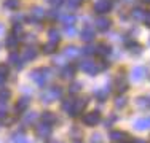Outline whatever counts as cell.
<instances>
[{
	"mask_svg": "<svg viewBox=\"0 0 150 143\" xmlns=\"http://www.w3.org/2000/svg\"><path fill=\"white\" fill-rule=\"evenodd\" d=\"M80 69L83 70L85 73L94 76L98 72L107 69V64H104V62H93V60H83V62H80Z\"/></svg>",
	"mask_w": 150,
	"mask_h": 143,
	"instance_id": "cell-1",
	"label": "cell"
},
{
	"mask_svg": "<svg viewBox=\"0 0 150 143\" xmlns=\"http://www.w3.org/2000/svg\"><path fill=\"white\" fill-rule=\"evenodd\" d=\"M51 76L53 75H51V70L50 69H37V70H34L30 73V78L40 86H45L46 81L51 80Z\"/></svg>",
	"mask_w": 150,
	"mask_h": 143,
	"instance_id": "cell-2",
	"label": "cell"
},
{
	"mask_svg": "<svg viewBox=\"0 0 150 143\" xmlns=\"http://www.w3.org/2000/svg\"><path fill=\"white\" fill-rule=\"evenodd\" d=\"M61 95H62V89L59 86H54V88H50L45 92H42V100L43 102H53V100H58Z\"/></svg>",
	"mask_w": 150,
	"mask_h": 143,
	"instance_id": "cell-3",
	"label": "cell"
},
{
	"mask_svg": "<svg viewBox=\"0 0 150 143\" xmlns=\"http://www.w3.org/2000/svg\"><path fill=\"white\" fill-rule=\"evenodd\" d=\"M81 121H83V124L85 126H90V127H93V126H96V124L101 121V113L99 111H91V113H86L83 118H81Z\"/></svg>",
	"mask_w": 150,
	"mask_h": 143,
	"instance_id": "cell-4",
	"label": "cell"
},
{
	"mask_svg": "<svg viewBox=\"0 0 150 143\" xmlns=\"http://www.w3.org/2000/svg\"><path fill=\"white\" fill-rule=\"evenodd\" d=\"M110 8H112V2H110V0H98V2L94 3V11L99 13V14L109 13Z\"/></svg>",
	"mask_w": 150,
	"mask_h": 143,
	"instance_id": "cell-5",
	"label": "cell"
},
{
	"mask_svg": "<svg viewBox=\"0 0 150 143\" xmlns=\"http://www.w3.org/2000/svg\"><path fill=\"white\" fill-rule=\"evenodd\" d=\"M88 105V100L86 99H78V100H74V108L70 111V116H77V114L83 113L85 107Z\"/></svg>",
	"mask_w": 150,
	"mask_h": 143,
	"instance_id": "cell-6",
	"label": "cell"
},
{
	"mask_svg": "<svg viewBox=\"0 0 150 143\" xmlns=\"http://www.w3.org/2000/svg\"><path fill=\"white\" fill-rule=\"evenodd\" d=\"M145 75H147V70H145L144 67H134V69L131 70V80L137 83V81L144 80Z\"/></svg>",
	"mask_w": 150,
	"mask_h": 143,
	"instance_id": "cell-7",
	"label": "cell"
},
{
	"mask_svg": "<svg viewBox=\"0 0 150 143\" xmlns=\"http://www.w3.org/2000/svg\"><path fill=\"white\" fill-rule=\"evenodd\" d=\"M37 135L40 138H48L50 135H51V126L50 124H46V123H43V124H40V126H37Z\"/></svg>",
	"mask_w": 150,
	"mask_h": 143,
	"instance_id": "cell-8",
	"label": "cell"
},
{
	"mask_svg": "<svg viewBox=\"0 0 150 143\" xmlns=\"http://www.w3.org/2000/svg\"><path fill=\"white\" fill-rule=\"evenodd\" d=\"M110 51H112V49H110V46L107 45V43H99V45L94 46V54H98V56H101V57L109 56Z\"/></svg>",
	"mask_w": 150,
	"mask_h": 143,
	"instance_id": "cell-9",
	"label": "cell"
},
{
	"mask_svg": "<svg viewBox=\"0 0 150 143\" xmlns=\"http://www.w3.org/2000/svg\"><path fill=\"white\" fill-rule=\"evenodd\" d=\"M30 16H32V21H42V19H45L46 11L42 6H34L30 10Z\"/></svg>",
	"mask_w": 150,
	"mask_h": 143,
	"instance_id": "cell-10",
	"label": "cell"
},
{
	"mask_svg": "<svg viewBox=\"0 0 150 143\" xmlns=\"http://www.w3.org/2000/svg\"><path fill=\"white\" fill-rule=\"evenodd\" d=\"M94 24H96V29H99V30H102V32L109 30V29H110V26H112V22H110V19H107V18H104V16L98 18Z\"/></svg>",
	"mask_w": 150,
	"mask_h": 143,
	"instance_id": "cell-11",
	"label": "cell"
},
{
	"mask_svg": "<svg viewBox=\"0 0 150 143\" xmlns=\"http://www.w3.org/2000/svg\"><path fill=\"white\" fill-rule=\"evenodd\" d=\"M94 35H96V32H94V29H93L91 26H86L81 30V40L83 41H88L90 43L93 38H94Z\"/></svg>",
	"mask_w": 150,
	"mask_h": 143,
	"instance_id": "cell-12",
	"label": "cell"
},
{
	"mask_svg": "<svg viewBox=\"0 0 150 143\" xmlns=\"http://www.w3.org/2000/svg\"><path fill=\"white\" fill-rule=\"evenodd\" d=\"M134 129H137V130H149L150 129V119H147V118L136 119L134 121Z\"/></svg>",
	"mask_w": 150,
	"mask_h": 143,
	"instance_id": "cell-13",
	"label": "cell"
},
{
	"mask_svg": "<svg viewBox=\"0 0 150 143\" xmlns=\"http://www.w3.org/2000/svg\"><path fill=\"white\" fill-rule=\"evenodd\" d=\"M115 88L118 92H125L128 89V83H126V78L123 76V75H118L115 80Z\"/></svg>",
	"mask_w": 150,
	"mask_h": 143,
	"instance_id": "cell-14",
	"label": "cell"
},
{
	"mask_svg": "<svg viewBox=\"0 0 150 143\" xmlns=\"http://www.w3.org/2000/svg\"><path fill=\"white\" fill-rule=\"evenodd\" d=\"M29 105H30V99L29 97H23V99H19V102L16 103L15 110H16V111H24Z\"/></svg>",
	"mask_w": 150,
	"mask_h": 143,
	"instance_id": "cell-15",
	"label": "cell"
},
{
	"mask_svg": "<svg viewBox=\"0 0 150 143\" xmlns=\"http://www.w3.org/2000/svg\"><path fill=\"white\" fill-rule=\"evenodd\" d=\"M78 53H80V51H78L77 46H67L66 51H64V56L69 57V59H74V57L78 56Z\"/></svg>",
	"mask_w": 150,
	"mask_h": 143,
	"instance_id": "cell-16",
	"label": "cell"
},
{
	"mask_svg": "<svg viewBox=\"0 0 150 143\" xmlns=\"http://www.w3.org/2000/svg\"><path fill=\"white\" fill-rule=\"evenodd\" d=\"M125 137H126V134H125V132H121V130H112L109 134V138H110V140H113V142L125 140Z\"/></svg>",
	"mask_w": 150,
	"mask_h": 143,
	"instance_id": "cell-17",
	"label": "cell"
},
{
	"mask_svg": "<svg viewBox=\"0 0 150 143\" xmlns=\"http://www.w3.org/2000/svg\"><path fill=\"white\" fill-rule=\"evenodd\" d=\"M136 105L139 107V108L145 110V108H150V97H139L136 100Z\"/></svg>",
	"mask_w": 150,
	"mask_h": 143,
	"instance_id": "cell-18",
	"label": "cell"
},
{
	"mask_svg": "<svg viewBox=\"0 0 150 143\" xmlns=\"http://www.w3.org/2000/svg\"><path fill=\"white\" fill-rule=\"evenodd\" d=\"M37 57V51H35V48H27L24 49V54H23V59L24 60H32Z\"/></svg>",
	"mask_w": 150,
	"mask_h": 143,
	"instance_id": "cell-19",
	"label": "cell"
},
{
	"mask_svg": "<svg viewBox=\"0 0 150 143\" xmlns=\"http://www.w3.org/2000/svg\"><path fill=\"white\" fill-rule=\"evenodd\" d=\"M18 43H19V40H18V37H16V35H10V37L6 38L5 45H6V48H10V49H15L16 46H18Z\"/></svg>",
	"mask_w": 150,
	"mask_h": 143,
	"instance_id": "cell-20",
	"label": "cell"
},
{
	"mask_svg": "<svg viewBox=\"0 0 150 143\" xmlns=\"http://www.w3.org/2000/svg\"><path fill=\"white\" fill-rule=\"evenodd\" d=\"M56 48H58V43L50 41V43H46V45H43V53L45 54H53V53L56 51Z\"/></svg>",
	"mask_w": 150,
	"mask_h": 143,
	"instance_id": "cell-21",
	"label": "cell"
},
{
	"mask_svg": "<svg viewBox=\"0 0 150 143\" xmlns=\"http://www.w3.org/2000/svg\"><path fill=\"white\" fill-rule=\"evenodd\" d=\"M42 119H43V123H46V124L56 123V116H54L51 111H45L43 114H42Z\"/></svg>",
	"mask_w": 150,
	"mask_h": 143,
	"instance_id": "cell-22",
	"label": "cell"
},
{
	"mask_svg": "<svg viewBox=\"0 0 150 143\" xmlns=\"http://www.w3.org/2000/svg\"><path fill=\"white\" fill-rule=\"evenodd\" d=\"M8 60H10L11 64H15L18 69H23V62H21L19 56H18L16 53H11V54H10V57H8Z\"/></svg>",
	"mask_w": 150,
	"mask_h": 143,
	"instance_id": "cell-23",
	"label": "cell"
},
{
	"mask_svg": "<svg viewBox=\"0 0 150 143\" xmlns=\"http://www.w3.org/2000/svg\"><path fill=\"white\" fill-rule=\"evenodd\" d=\"M74 73H75V69H74V67H70V65H67L66 69L62 70L61 76H62V78H66V80H70V78L74 76Z\"/></svg>",
	"mask_w": 150,
	"mask_h": 143,
	"instance_id": "cell-24",
	"label": "cell"
},
{
	"mask_svg": "<svg viewBox=\"0 0 150 143\" xmlns=\"http://www.w3.org/2000/svg\"><path fill=\"white\" fill-rule=\"evenodd\" d=\"M48 37H50V41H54V43H59L61 37H59V32L56 29H50L48 30Z\"/></svg>",
	"mask_w": 150,
	"mask_h": 143,
	"instance_id": "cell-25",
	"label": "cell"
},
{
	"mask_svg": "<svg viewBox=\"0 0 150 143\" xmlns=\"http://www.w3.org/2000/svg\"><path fill=\"white\" fill-rule=\"evenodd\" d=\"M126 48L129 49L131 53H136V54L141 53V45H137V43H134V41H126Z\"/></svg>",
	"mask_w": 150,
	"mask_h": 143,
	"instance_id": "cell-26",
	"label": "cell"
},
{
	"mask_svg": "<svg viewBox=\"0 0 150 143\" xmlns=\"http://www.w3.org/2000/svg\"><path fill=\"white\" fill-rule=\"evenodd\" d=\"M3 6H5L6 10H16L18 6H19V0H5Z\"/></svg>",
	"mask_w": 150,
	"mask_h": 143,
	"instance_id": "cell-27",
	"label": "cell"
},
{
	"mask_svg": "<svg viewBox=\"0 0 150 143\" xmlns=\"http://www.w3.org/2000/svg\"><path fill=\"white\" fill-rule=\"evenodd\" d=\"M131 16H133L136 21H142V19H144V16H145V11H144V10H141V8H136V10H133Z\"/></svg>",
	"mask_w": 150,
	"mask_h": 143,
	"instance_id": "cell-28",
	"label": "cell"
},
{
	"mask_svg": "<svg viewBox=\"0 0 150 143\" xmlns=\"http://www.w3.org/2000/svg\"><path fill=\"white\" fill-rule=\"evenodd\" d=\"M72 108H74V100H72V99L64 100V103H62V110H64V111H66L67 114H70V111H72Z\"/></svg>",
	"mask_w": 150,
	"mask_h": 143,
	"instance_id": "cell-29",
	"label": "cell"
},
{
	"mask_svg": "<svg viewBox=\"0 0 150 143\" xmlns=\"http://www.w3.org/2000/svg\"><path fill=\"white\" fill-rule=\"evenodd\" d=\"M109 92H110V89H96L94 95H96V97H99L101 100H104L107 95H109Z\"/></svg>",
	"mask_w": 150,
	"mask_h": 143,
	"instance_id": "cell-30",
	"label": "cell"
},
{
	"mask_svg": "<svg viewBox=\"0 0 150 143\" xmlns=\"http://www.w3.org/2000/svg\"><path fill=\"white\" fill-rule=\"evenodd\" d=\"M10 95H11V92L8 91V89H0V103H5L6 99H10Z\"/></svg>",
	"mask_w": 150,
	"mask_h": 143,
	"instance_id": "cell-31",
	"label": "cell"
},
{
	"mask_svg": "<svg viewBox=\"0 0 150 143\" xmlns=\"http://www.w3.org/2000/svg\"><path fill=\"white\" fill-rule=\"evenodd\" d=\"M80 89H81V83H80V81H75V83L70 84L69 92H70V94H78V92H80Z\"/></svg>",
	"mask_w": 150,
	"mask_h": 143,
	"instance_id": "cell-32",
	"label": "cell"
},
{
	"mask_svg": "<svg viewBox=\"0 0 150 143\" xmlns=\"http://www.w3.org/2000/svg\"><path fill=\"white\" fill-rule=\"evenodd\" d=\"M61 19H62V22L66 24V26H70V24L75 22V19H77V18H75L74 14H67V16H62Z\"/></svg>",
	"mask_w": 150,
	"mask_h": 143,
	"instance_id": "cell-33",
	"label": "cell"
},
{
	"mask_svg": "<svg viewBox=\"0 0 150 143\" xmlns=\"http://www.w3.org/2000/svg\"><path fill=\"white\" fill-rule=\"evenodd\" d=\"M13 143H30L29 140H27L24 135H21V134H16L15 137H13Z\"/></svg>",
	"mask_w": 150,
	"mask_h": 143,
	"instance_id": "cell-34",
	"label": "cell"
},
{
	"mask_svg": "<svg viewBox=\"0 0 150 143\" xmlns=\"http://www.w3.org/2000/svg\"><path fill=\"white\" fill-rule=\"evenodd\" d=\"M80 2L81 0H67V6H69V10H75L80 6Z\"/></svg>",
	"mask_w": 150,
	"mask_h": 143,
	"instance_id": "cell-35",
	"label": "cell"
},
{
	"mask_svg": "<svg viewBox=\"0 0 150 143\" xmlns=\"http://www.w3.org/2000/svg\"><path fill=\"white\" fill-rule=\"evenodd\" d=\"M37 119V113H29V114H26V118H24V123L26 124H29V123H34V121Z\"/></svg>",
	"mask_w": 150,
	"mask_h": 143,
	"instance_id": "cell-36",
	"label": "cell"
},
{
	"mask_svg": "<svg viewBox=\"0 0 150 143\" xmlns=\"http://www.w3.org/2000/svg\"><path fill=\"white\" fill-rule=\"evenodd\" d=\"M125 105H126V99L125 97H117L115 99V107L117 108H123Z\"/></svg>",
	"mask_w": 150,
	"mask_h": 143,
	"instance_id": "cell-37",
	"label": "cell"
},
{
	"mask_svg": "<svg viewBox=\"0 0 150 143\" xmlns=\"http://www.w3.org/2000/svg\"><path fill=\"white\" fill-rule=\"evenodd\" d=\"M77 34V30H75V27L70 24V26H66V35H69V37H74V35Z\"/></svg>",
	"mask_w": 150,
	"mask_h": 143,
	"instance_id": "cell-38",
	"label": "cell"
},
{
	"mask_svg": "<svg viewBox=\"0 0 150 143\" xmlns=\"http://www.w3.org/2000/svg\"><path fill=\"white\" fill-rule=\"evenodd\" d=\"M83 54H85V56L94 54V46H86V48H83Z\"/></svg>",
	"mask_w": 150,
	"mask_h": 143,
	"instance_id": "cell-39",
	"label": "cell"
},
{
	"mask_svg": "<svg viewBox=\"0 0 150 143\" xmlns=\"http://www.w3.org/2000/svg\"><path fill=\"white\" fill-rule=\"evenodd\" d=\"M6 75H8V67H6V65H3V64H0V76H3V78H5Z\"/></svg>",
	"mask_w": 150,
	"mask_h": 143,
	"instance_id": "cell-40",
	"label": "cell"
},
{
	"mask_svg": "<svg viewBox=\"0 0 150 143\" xmlns=\"http://www.w3.org/2000/svg\"><path fill=\"white\" fill-rule=\"evenodd\" d=\"M21 32H23V27H21L19 24H15V26H13V35H16V37H18Z\"/></svg>",
	"mask_w": 150,
	"mask_h": 143,
	"instance_id": "cell-41",
	"label": "cell"
},
{
	"mask_svg": "<svg viewBox=\"0 0 150 143\" xmlns=\"http://www.w3.org/2000/svg\"><path fill=\"white\" fill-rule=\"evenodd\" d=\"M48 2H51L53 6H59V5H62V3H64V0H48Z\"/></svg>",
	"mask_w": 150,
	"mask_h": 143,
	"instance_id": "cell-42",
	"label": "cell"
},
{
	"mask_svg": "<svg viewBox=\"0 0 150 143\" xmlns=\"http://www.w3.org/2000/svg\"><path fill=\"white\" fill-rule=\"evenodd\" d=\"M144 22H145V26H149V27H150V13H145V16H144Z\"/></svg>",
	"mask_w": 150,
	"mask_h": 143,
	"instance_id": "cell-43",
	"label": "cell"
},
{
	"mask_svg": "<svg viewBox=\"0 0 150 143\" xmlns=\"http://www.w3.org/2000/svg\"><path fill=\"white\" fill-rule=\"evenodd\" d=\"M91 140H93V143H99V140H101V135H99V134H94V135L91 137Z\"/></svg>",
	"mask_w": 150,
	"mask_h": 143,
	"instance_id": "cell-44",
	"label": "cell"
},
{
	"mask_svg": "<svg viewBox=\"0 0 150 143\" xmlns=\"http://www.w3.org/2000/svg\"><path fill=\"white\" fill-rule=\"evenodd\" d=\"M48 16H50V18H53V19H54V18H58V16H59V13L56 11V10H51V11L48 13Z\"/></svg>",
	"mask_w": 150,
	"mask_h": 143,
	"instance_id": "cell-45",
	"label": "cell"
},
{
	"mask_svg": "<svg viewBox=\"0 0 150 143\" xmlns=\"http://www.w3.org/2000/svg\"><path fill=\"white\" fill-rule=\"evenodd\" d=\"M134 143H147V142L142 140V138H137V140H134Z\"/></svg>",
	"mask_w": 150,
	"mask_h": 143,
	"instance_id": "cell-46",
	"label": "cell"
},
{
	"mask_svg": "<svg viewBox=\"0 0 150 143\" xmlns=\"http://www.w3.org/2000/svg\"><path fill=\"white\" fill-rule=\"evenodd\" d=\"M121 2H123V3H133L134 0H121Z\"/></svg>",
	"mask_w": 150,
	"mask_h": 143,
	"instance_id": "cell-47",
	"label": "cell"
},
{
	"mask_svg": "<svg viewBox=\"0 0 150 143\" xmlns=\"http://www.w3.org/2000/svg\"><path fill=\"white\" fill-rule=\"evenodd\" d=\"M3 80H5V78H3V76H0V84L3 83Z\"/></svg>",
	"mask_w": 150,
	"mask_h": 143,
	"instance_id": "cell-48",
	"label": "cell"
},
{
	"mask_svg": "<svg viewBox=\"0 0 150 143\" xmlns=\"http://www.w3.org/2000/svg\"><path fill=\"white\" fill-rule=\"evenodd\" d=\"M2 32H3V26L0 24V34H2Z\"/></svg>",
	"mask_w": 150,
	"mask_h": 143,
	"instance_id": "cell-49",
	"label": "cell"
},
{
	"mask_svg": "<svg viewBox=\"0 0 150 143\" xmlns=\"http://www.w3.org/2000/svg\"><path fill=\"white\" fill-rule=\"evenodd\" d=\"M142 2H145V3H150V0H142Z\"/></svg>",
	"mask_w": 150,
	"mask_h": 143,
	"instance_id": "cell-50",
	"label": "cell"
},
{
	"mask_svg": "<svg viewBox=\"0 0 150 143\" xmlns=\"http://www.w3.org/2000/svg\"><path fill=\"white\" fill-rule=\"evenodd\" d=\"M75 143H80V142H75Z\"/></svg>",
	"mask_w": 150,
	"mask_h": 143,
	"instance_id": "cell-51",
	"label": "cell"
},
{
	"mask_svg": "<svg viewBox=\"0 0 150 143\" xmlns=\"http://www.w3.org/2000/svg\"><path fill=\"white\" fill-rule=\"evenodd\" d=\"M123 143H126V142H123Z\"/></svg>",
	"mask_w": 150,
	"mask_h": 143,
	"instance_id": "cell-52",
	"label": "cell"
}]
</instances>
